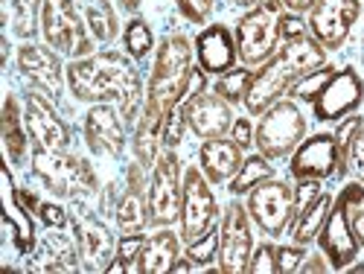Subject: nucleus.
Wrapping results in <instances>:
<instances>
[{"instance_id":"1","label":"nucleus","mask_w":364,"mask_h":274,"mask_svg":"<svg viewBox=\"0 0 364 274\" xmlns=\"http://www.w3.org/2000/svg\"><path fill=\"white\" fill-rule=\"evenodd\" d=\"M70 94L82 102H117L126 123L143 111V82L134 62L123 53H90L85 58H73L68 68Z\"/></svg>"},{"instance_id":"2","label":"nucleus","mask_w":364,"mask_h":274,"mask_svg":"<svg viewBox=\"0 0 364 274\" xmlns=\"http://www.w3.org/2000/svg\"><path fill=\"white\" fill-rule=\"evenodd\" d=\"M323 62H326V50L315 38L300 36V38L286 41L280 47V53H274L262 65V70L254 73L248 97H245L248 111L262 114L268 105H274L286 90H291L303 76L318 70Z\"/></svg>"},{"instance_id":"3","label":"nucleus","mask_w":364,"mask_h":274,"mask_svg":"<svg viewBox=\"0 0 364 274\" xmlns=\"http://www.w3.org/2000/svg\"><path fill=\"white\" fill-rule=\"evenodd\" d=\"M193 44L187 36H169L161 41L155 68L149 76L146 88V111H155L161 117H169L190 94V79H193Z\"/></svg>"},{"instance_id":"4","label":"nucleus","mask_w":364,"mask_h":274,"mask_svg":"<svg viewBox=\"0 0 364 274\" xmlns=\"http://www.w3.org/2000/svg\"><path fill=\"white\" fill-rule=\"evenodd\" d=\"M283 18L286 4L283 0H262L248 15H242L236 23V53L245 68H259L277 53L283 41Z\"/></svg>"},{"instance_id":"5","label":"nucleus","mask_w":364,"mask_h":274,"mask_svg":"<svg viewBox=\"0 0 364 274\" xmlns=\"http://www.w3.org/2000/svg\"><path fill=\"white\" fill-rule=\"evenodd\" d=\"M33 172L58 199H85L100 190V178L94 167L79 155H70L68 149H36Z\"/></svg>"},{"instance_id":"6","label":"nucleus","mask_w":364,"mask_h":274,"mask_svg":"<svg viewBox=\"0 0 364 274\" xmlns=\"http://www.w3.org/2000/svg\"><path fill=\"white\" fill-rule=\"evenodd\" d=\"M361 201H364V184L355 181V184L344 187L329 207V216L318 233V242H321V251L332 268H347L358 257L361 242H358L353 216Z\"/></svg>"},{"instance_id":"7","label":"nucleus","mask_w":364,"mask_h":274,"mask_svg":"<svg viewBox=\"0 0 364 274\" xmlns=\"http://www.w3.org/2000/svg\"><path fill=\"white\" fill-rule=\"evenodd\" d=\"M303 135H306L303 111L291 100H277L262 111V120L254 132V143L259 155H265L268 161H280L303 143Z\"/></svg>"},{"instance_id":"8","label":"nucleus","mask_w":364,"mask_h":274,"mask_svg":"<svg viewBox=\"0 0 364 274\" xmlns=\"http://www.w3.org/2000/svg\"><path fill=\"white\" fill-rule=\"evenodd\" d=\"M41 33L55 53H65L70 58H85L94 53L87 21H82L73 0H44Z\"/></svg>"},{"instance_id":"9","label":"nucleus","mask_w":364,"mask_h":274,"mask_svg":"<svg viewBox=\"0 0 364 274\" xmlns=\"http://www.w3.org/2000/svg\"><path fill=\"white\" fill-rule=\"evenodd\" d=\"M181 199H184V178H181V161L169 149L155 161L149 178V225L166 228L181 219Z\"/></svg>"},{"instance_id":"10","label":"nucleus","mask_w":364,"mask_h":274,"mask_svg":"<svg viewBox=\"0 0 364 274\" xmlns=\"http://www.w3.org/2000/svg\"><path fill=\"white\" fill-rule=\"evenodd\" d=\"M248 213L268 236H280L297 216L294 187H289L286 181L265 178L248 196Z\"/></svg>"},{"instance_id":"11","label":"nucleus","mask_w":364,"mask_h":274,"mask_svg":"<svg viewBox=\"0 0 364 274\" xmlns=\"http://www.w3.org/2000/svg\"><path fill=\"white\" fill-rule=\"evenodd\" d=\"M219 204L210 190V181L201 169L187 167L184 172V199H181V236L184 242H196L210 228H216Z\"/></svg>"},{"instance_id":"12","label":"nucleus","mask_w":364,"mask_h":274,"mask_svg":"<svg viewBox=\"0 0 364 274\" xmlns=\"http://www.w3.org/2000/svg\"><path fill=\"white\" fill-rule=\"evenodd\" d=\"M254 254V233H251V213L239 201L225 207L222 228H219V271L239 274L248 271Z\"/></svg>"},{"instance_id":"13","label":"nucleus","mask_w":364,"mask_h":274,"mask_svg":"<svg viewBox=\"0 0 364 274\" xmlns=\"http://www.w3.org/2000/svg\"><path fill=\"white\" fill-rule=\"evenodd\" d=\"M361 15L358 0H315L309 9V33L323 50H338Z\"/></svg>"},{"instance_id":"14","label":"nucleus","mask_w":364,"mask_h":274,"mask_svg":"<svg viewBox=\"0 0 364 274\" xmlns=\"http://www.w3.org/2000/svg\"><path fill=\"white\" fill-rule=\"evenodd\" d=\"M85 140L97 158H119L126 149V120L119 108L97 102L85 114Z\"/></svg>"},{"instance_id":"15","label":"nucleus","mask_w":364,"mask_h":274,"mask_svg":"<svg viewBox=\"0 0 364 274\" xmlns=\"http://www.w3.org/2000/svg\"><path fill=\"white\" fill-rule=\"evenodd\" d=\"M178 111H181V117H184L187 129L201 140L222 137L233 126L230 102L222 100L219 94H207V90L198 94V97H187L184 102H181Z\"/></svg>"},{"instance_id":"16","label":"nucleus","mask_w":364,"mask_h":274,"mask_svg":"<svg viewBox=\"0 0 364 274\" xmlns=\"http://www.w3.org/2000/svg\"><path fill=\"white\" fill-rule=\"evenodd\" d=\"M336 172H341V152L336 135H315L294 149L291 175L297 181H323Z\"/></svg>"},{"instance_id":"17","label":"nucleus","mask_w":364,"mask_h":274,"mask_svg":"<svg viewBox=\"0 0 364 274\" xmlns=\"http://www.w3.org/2000/svg\"><path fill=\"white\" fill-rule=\"evenodd\" d=\"M23 120H26L29 140L36 143V149H68L70 146V126L55 114L53 102H47L44 94H26Z\"/></svg>"},{"instance_id":"18","label":"nucleus","mask_w":364,"mask_h":274,"mask_svg":"<svg viewBox=\"0 0 364 274\" xmlns=\"http://www.w3.org/2000/svg\"><path fill=\"white\" fill-rule=\"evenodd\" d=\"M364 97V85L358 79V73L353 68H341L329 76V82L323 85V90L315 97V117L318 120H341L350 111H355L361 105Z\"/></svg>"},{"instance_id":"19","label":"nucleus","mask_w":364,"mask_h":274,"mask_svg":"<svg viewBox=\"0 0 364 274\" xmlns=\"http://www.w3.org/2000/svg\"><path fill=\"white\" fill-rule=\"evenodd\" d=\"M73 233H76V246L82 265L87 271H108L114 254H117V242L114 233L90 213H73Z\"/></svg>"},{"instance_id":"20","label":"nucleus","mask_w":364,"mask_h":274,"mask_svg":"<svg viewBox=\"0 0 364 274\" xmlns=\"http://www.w3.org/2000/svg\"><path fill=\"white\" fill-rule=\"evenodd\" d=\"M18 68L21 73L33 82L38 90H44L47 97L62 94V82H65V68L50 47L41 44H23L18 50Z\"/></svg>"},{"instance_id":"21","label":"nucleus","mask_w":364,"mask_h":274,"mask_svg":"<svg viewBox=\"0 0 364 274\" xmlns=\"http://www.w3.org/2000/svg\"><path fill=\"white\" fill-rule=\"evenodd\" d=\"M143 169H146L143 164L129 167L126 190L114 207L117 228L123 233H143V228L149 225V190H146V181H143Z\"/></svg>"},{"instance_id":"22","label":"nucleus","mask_w":364,"mask_h":274,"mask_svg":"<svg viewBox=\"0 0 364 274\" xmlns=\"http://www.w3.org/2000/svg\"><path fill=\"white\" fill-rule=\"evenodd\" d=\"M196 56H198V65L204 73H228L233 70L236 65V38L228 33V26L222 23H213V26H207L204 33L196 38Z\"/></svg>"},{"instance_id":"23","label":"nucleus","mask_w":364,"mask_h":274,"mask_svg":"<svg viewBox=\"0 0 364 274\" xmlns=\"http://www.w3.org/2000/svg\"><path fill=\"white\" fill-rule=\"evenodd\" d=\"M198 161H201V172L207 175L210 184H222V181H230L239 167H242V146L225 137H213V140H204L201 152H198Z\"/></svg>"},{"instance_id":"24","label":"nucleus","mask_w":364,"mask_h":274,"mask_svg":"<svg viewBox=\"0 0 364 274\" xmlns=\"http://www.w3.org/2000/svg\"><path fill=\"white\" fill-rule=\"evenodd\" d=\"M4 219H6V231L12 233L15 246L21 254H29L36 248V225H33V216H29V210L15 199V187H12V175L9 169L4 167Z\"/></svg>"},{"instance_id":"25","label":"nucleus","mask_w":364,"mask_h":274,"mask_svg":"<svg viewBox=\"0 0 364 274\" xmlns=\"http://www.w3.org/2000/svg\"><path fill=\"white\" fill-rule=\"evenodd\" d=\"M175 263H178V236L161 228L158 233L146 236L134 271L137 274H166L175 268Z\"/></svg>"},{"instance_id":"26","label":"nucleus","mask_w":364,"mask_h":274,"mask_svg":"<svg viewBox=\"0 0 364 274\" xmlns=\"http://www.w3.org/2000/svg\"><path fill=\"white\" fill-rule=\"evenodd\" d=\"M50 231L53 233H47V239L41 242V248H38L36 268H41V271H76L79 263H82L76 239L70 242V236L58 233L62 228H50Z\"/></svg>"},{"instance_id":"27","label":"nucleus","mask_w":364,"mask_h":274,"mask_svg":"<svg viewBox=\"0 0 364 274\" xmlns=\"http://www.w3.org/2000/svg\"><path fill=\"white\" fill-rule=\"evenodd\" d=\"M26 120L21 117V105L18 100L9 94L4 102V114H0V137H4L6 155L12 164H21L26 155V143H29V132H23Z\"/></svg>"},{"instance_id":"28","label":"nucleus","mask_w":364,"mask_h":274,"mask_svg":"<svg viewBox=\"0 0 364 274\" xmlns=\"http://www.w3.org/2000/svg\"><path fill=\"white\" fill-rule=\"evenodd\" d=\"M332 201H336V199H332L329 193H321L312 204H306L303 210H297L294 228H291L294 242H300V246H309L312 239H318V233H321V228H323V222H326V216H329Z\"/></svg>"},{"instance_id":"29","label":"nucleus","mask_w":364,"mask_h":274,"mask_svg":"<svg viewBox=\"0 0 364 274\" xmlns=\"http://www.w3.org/2000/svg\"><path fill=\"white\" fill-rule=\"evenodd\" d=\"M265 178H271V164L265 155H251L242 161L239 172L230 178V193L242 196V193H251L257 184H262Z\"/></svg>"},{"instance_id":"30","label":"nucleus","mask_w":364,"mask_h":274,"mask_svg":"<svg viewBox=\"0 0 364 274\" xmlns=\"http://www.w3.org/2000/svg\"><path fill=\"white\" fill-rule=\"evenodd\" d=\"M85 21H87L90 36L100 38V41H111L117 36V12H114L111 0H90Z\"/></svg>"},{"instance_id":"31","label":"nucleus","mask_w":364,"mask_h":274,"mask_svg":"<svg viewBox=\"0 0 364 274\" xmlns=\"http://www.w3.org/2000/svg\"><path fill=\"white\" fill-rule=\"evenodd\" d=\"M44 9V0H9L12 26L21 38H33L38 33V15Z\"/></svg>"},{"instance_id":"32","label":"nucleus","mask_w":364,"mask_h":274,"mask_svg":"<svg viewBox=\"0 0 364 274\" xmlns=\"http://www.w3.org/2000/svg\"><path fill=\"white\" fill-rule=\"evenodd\" d=\"M251 79H254L251 70H228V73H222L219 82H216V94H219L222 100H228V102H239V100L248 97Z\"/></svg>"},{"instance_id":"33","label":"nucleus","mask_w":364,"mask_h":274,"mask_svg":"<svg viewBox=\"0 0 364 274\" xmlns=\"http://www.w3.org/2000/svg\"><path fill=\"white\" fill-rule=\"evenodd\" d=\"M123 41H126V50L132 58H146L149 50H151V29L143 18H132L126 23V33H123Z\"/></svg>"},{"instance_id":"34","label":"nucleus","mask_w":364,"mask_h":274,"mask_svg":"<svg viewBox=\"0 0 364 274\" xmlns=\"http://www.w3.org/2000/svg\"><path fill=\"white\" fill-rule=\"evenodd\" d=\"M187 257L196 265H210L219 257V231L210 228L204 236H198L196 242H187Z\"/></svg>"},{"instance_id":"35","label":"nucleus","mask_w":364,"mask_h":274,"mask_svg":"<svg viewBox=\"0 0 364 274\" xmlns=\"http://www.w3.org/2000/svg\"><path fill=\"white\" fill-rule=\"evenodd\" d=\"M344 169L353 172V178L358 181V184H364V123L353 135V143H350L347 158H344Z\"/></svg>"},{"instance_id":"36","label":"nucleus","mask_w":364,"mask_h":274,"mask_svg":"<svg viewBox=\"0 0 364 274\" xmlns=\"http://www.w3.org/2000/svg\"><path fill=\"white\" fill-rule=\"evenodd\" d=\"M309 254L300 248V242H294V246H280L277 248V274H291V271H300L303 260H306Z\"/></svg>"},{"instance_id":"37","label":"nucleus","mask_w":364,"mask_h":274,"mask_svg":"<svg viewBox=\"0 0 364 274\" xmlns=\"http://www.w3.org/2000/svg\"><path fill=\"white\" fill-rule=\"evenodd\" d=\"M248 271L251 274H277V248L274 246H259L251 254Z\"/></svg>"},{"instance_id":"38","label":"nucleus","mask_w":364,"mask_h":274,"mask_svg":"<svg viewBox=\"0 0 364 274\" xmlns=\"http://www.w3.org/2000/svg\"><path fill=\"white\" fill-rule=\"evenodd\" d=\"M175 4H178L181 15L193 23H204L210 18V12H213V0H175Z\"/></svg>"},{"instance_id":"39","label":"nucleus","mask_w":364,"mask_h":274,"mask_svg":"<svg viewBox=\"0 0 364 274\" xmlns=\"http://www.w3.org/2000/svg\"><path fill=\"white\" fill-rule=\"evenodd\" d=\"M184 129H187L184 117H181V111L175 108V111L169 114V120H166V129H164V146H166V149H175V146L181 143V135H184Z\"/></svg>"},{"instance_id":"40","label":"nucleus","mask_w":364,"mask_h":274,"mask_svg":"<svg viewBox=\"0 0 364 274\" xmlns=\"http://www.w3.org/2000/svg\"><path fill=\"white\" fill-rule=\"evenodd\" d=\"M38 216L44 219V225L47 228H65L68 225V213H65V207H58V204H47V201H41L38 204Z\"/></svg>"},{"instance_id":"41","label":"nucleus","mask_w":364,"mask_h":274,"mask_svg":"<svg viewBox=\"0 0 364 274\" xmlns=\"http://www.w3.org/2000/svg\"><path fill=\"white\" fill-rule=\"evenodd\" d=\"M230 135H233V143H239L242 149H245V146H251V143H254V129H251V120H245V117L233 120Z\"/></svg>"},{"instance_id":"42","label":"nucleus","mask_w":364,"mask_h":274,"mask_svg":"<svg viewBox=\"0 0 364 274\" xmlns=\"http://www.w3.org/2000/svg\"><path fill=\"white\" fill-rule=\"evenodd\" d=\"M323 260H326V257H323ZM323 260H321V257H306L300 268H303V271H326V268H332V265L323 263Z\"/></svg>"},{"instance_id":"43","label":"nucleus","mask_w":364,"mask_h":274,"mask_svg":"<svg viewBox=\"0 0 364 274\" xmlns=\"http://www.w3.org/2000/svg\"><path fill=\"white\" fill-rule=\"evenodd\" d=\"M353 225H355V233H358V242L364 246V201L358 204V210H355V216H353Z\"/></svg>"},{"instance_id":"44","label":"nucleus","mask_w":364,"mask_h":274,"mask_svg":"<svg viewBox=\"0 0 364 274\" xmlns=\"http://www.w3.org/2000/svg\"><path fill=\"white\" fill-rule=\"evenodd\" d=\"M286 4V9H291V12H309L312 6H315V0H283Z\"/></svg>"},{"instance_id":"45","label":"nucleus","mask_w":364,"mask_h":274,"mask_svg":"<svg viewBox=\"0 0 364 274\" xmlns=\"http://www.w3.org/2000/svg\"><path fill=\"white\" fill-rule=\"evenodd\" d=\"M117 4H119V9H123V12H137L140 0H117Z\"/></svg>"},{"instance_id":"46","label":"nucleus","mask_w":364,"mask_h":274,"mask_svg":"<svg viewBox=\"0 0 364 274\" xmlns=\"http://www.w3.org/2000/svg\"><path fill=\"white\" fill-rule=\"evenodd\" d=\"M230 4H236V6H257V4H262V0H230Z\"/></svg>"}]
</instances>
